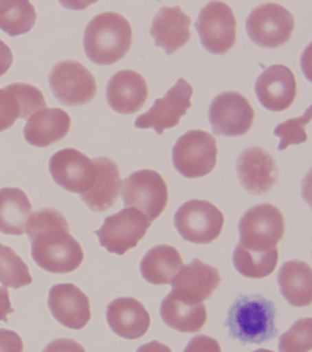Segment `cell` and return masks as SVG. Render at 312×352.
Here are the masks:
<instances>
[{
	"instance_id": "1",
	"label": "cell",
	"mask_w": 312,
	"mask_h": 352,
	"mask_svg": "<svg viewBox=\"0 0 312 352\" xmlns=\"http://www.w3.org/2000/svg\"><path fill=\"white\" fill-rule=\"evenodd\" d=\"M32 256L43 270L65 274L76 270L84 260L82 245L71 236L65 217L54 208L30 215L26 226Z\"/></svg>"
},
{
	"instance_id": "2",
	"label": "cell",
	"mask_w": 312,
	"mask_h": 352,
	"mask_svg": "<svg viewBox=\"0 0 312 352\" xmlns=\"http://www.w3.org/2000/svg\"><path fill=\"white\" fill-rule=\"evenodd\" d=\"M132 41V26L126 18L107 12L93 18L86 27L84 50L94 64L109 66L129 53Z\"/></svg>"
},
{
	"instance_id": "3",
	"label": "cell",
	"mask_w": 312,
	"mask_h": 352,
	"mask_svg": "<svg viewBox=\"0 0 312 352\" xmlns=\"http://www.w3.org/2000/svg\"><path fill=\"white\" fill-rule=\"evenodd\" d=\"M227 327L242 344L268 342L278 336L274 303L261 296H241L229 310Z\"/></svg>"
},
{
	"instance_id": "4",
	"label": "cell",
	"mask_w": 312,
	"mask_h": 352,
	"mask_svg": "<svg viewBox=\"0 0 312 352\" xmlns=\"http://www.w3.org/2000/svg\"><path fill=\"white\" fill-rule=\"evenodd\" d=\"M286 232L282 212L270 203L249 208L238 222L242 248L254 252H268L278 248Z\"/></svg>"
},
{
	"instance_id": "5",
	"label": "cell",
	"mask_w": 312,
	"mask_h": 352,
	"mask_svg": "<svg viewBox=\"0 0 312 352\" xmlns=\"http://www.w3.org/2000/svg\"><path fill=\"white\" fill-rule=\"evenodd\" d=\"M216 140L210 133L192 129L177 140L172 150L174 168L188 179L203 177L216 165Z\"/></svg>"
},
{
	"instance_id": "6",
	"label": "cell",
	"mask_w": 312,
	"mask_h": 352,
	"mask_svg": "<svg viewBox=\"0 0 312 352\" xmlns=\"http://www.w3.org/2000/svg\"><path fill=\"white\" fill-rule=\"evenodd\" d=\"M122 197L124 206L135 208L153 222L168 206V184L156 170H137L124 181Z\"/></svg>"
},
{
	"instance_id": "7",
	"label": "cell",
	"mask_w": 312,
	"mask_h": 352,
	"mask_svg": "<svg viewBox=\"0 0 312 352\" xmlns=\"http://www.w3.org/2000/svg\"><path fill=\"white\" fill-rule=\"evenodd\" d=\"M174 226L188 242L212 243L222 233L224 215L209 201H188L174 215Z\"/></svg>"
},
{
	"instance_id": "8",
	"label": "cell",
	"mask_w": 312,
	"mask_h": 352,
	"mask_svg": "<svg viewBox=\"0 0 312 352\" xmlns=\"http://www.w3.org/2000/svg\"><path fill=\"white\" fill-rule=\"evenodd\" d=\"M195 30L201 44L214 55H224L236 41V19L231 7L223 1H210L201 9Z\"/></svg>"
},
{
	"instance_id": "9",
	"label": "cell",
	"mask_w": 312,
	"mask_h": 352,
	"mask_svg": "<svg viewBox=\"0 0 312 352\" xmlns=\"http://www.w3.org/2000/svg\"><path fill=\"white\" fill-rule=\"evenodd\" d=\"M247 35L263 48H277L288 43L295 30V18L286 7L263 3L247 16Z\"/></svg>"
},
{
	"instance_id": "10",
	"label": "cell",
	"mask_w": 312,
	"mask_h": 352,
	"mask_svg": "<svg viewBox=\"0 0 312 352\" xmlns=\"http://www.w3.org/2000/svg\"><path fill=\"white\" fill-rule=\"evenodd\" d=\"M151 223L148 217L135 208H125L107 217L95 234L100 239V245L109 253L123 256L144 238Z\"/></svg>"
},
{
	"instance_id": "11",
	"label": "cell",
	"mask_w": 312,
	"mask_h": 352,
	"mask_svg": "<svg viewBox=\"0 0 312 352\" xmlns=\"http://www.w3.org/2000/svg\"><path fill=\"white\" fill-rule=\"evenodd\" d=\"M49 86L54 96L63 105H85L94 100L98 93L94 75L75 60L55 65L49 74Z\"/></svg>"
},
{
	"instance_id": "12",
	"label": "cell",
	"mask_w": 312,
	"mask_h": 352,
	"mask_svg": "<svg viewBox=\"0 0 312 352\" xmlns=\"http://www.w3.org/2000/svg\"><path fill=\"white\" fill-rule=\"evenodd\" d=\"M254 116L249 100L238 91L219 94L210 105L209 120L215 135H245L252 127Z\"/></svg>"
},
{
	"instance_id": "13",
	"label": "cell",
	"mask_w": 312,
	"mask_h": 352,
	"mask_svg": "<svg viewBox=\"0 0 312 352\" xmlns=\"http://www.w3.org/2000/svg\"><path fill=\"white\" fill-rule=\"evenodd\" d=\"M192 86L186 80L180 78L163 98H157L154 102L148 112L136 118L135 127L154 129L159 135H162L165 129L180 124L181 118L192 106Z\"/></svg>"
},
{
	"instance_id": "14",
	"label": "cell",
	"mask_w": 312,
	"mask_h": 352,
	"mask_svg": "<svg viewBox=\"0 0 312 352\" xmlns=\"http://www.w3.org/2000/svg\"><path fill=\"white\" fill-rule=\"evenodd\" d=\"M220 283L221 276L216 267L194 258L174 276L171 294L183 302L200 305L212 296Z\"/></svg>"
},
{
	"instance_id": "15",
	"label": "cell",
	"mask_w": 312,
	"mask_h": 352,
	"mask_svg": "<svg viewBox=\"0 0 312 352\" xmlns=\"http://www.w3.org/2000/svg\"><path fill=\"white\" fill-rule=\"evenodd\" d=\"M49 172L54 181L71 193H85L94 182V163L75 148L55 153L49 161Z\"/></svg>"
},
{
	"instance_id": "16",
	"label": "cell",
	"mask_w": 312,
	"mask_h": 352,
	"mask_svg": "<svg viewBox=\"0 0 312 352\" xmlns=\"http://www.w3.org/2000/svg\"><path fill=\"white\" fill-rule=\"evenodd\" d=\"M254 91L265 109L271 112H283L297 97L295 74L285 65L270 66L258 77Z\"/></svg>"
},
{
	"instance_id": "17",
	"label": "cell",
	"mask_w": 312,
	"mask_h": 352,
	"mask_svg": "<svg viewBox=\"0 0 312 352\" xmlns=\"http://www.w3.org/2000/svg\"><path fill=\"white\" fill-rule=\"evenodd\" d=\"M48 307L53 317L68 329L80 330L91 320L89 296L73 283L54 285L49 291Z\"/></svg>"
},
{
	"instance_id": "18",
	"label": "cell",
	"mask_w": 312,
	"mask_h": 352,
	"mask_svg": "<svg viewBox=\"0 0 312 352\" xmlns=\"http://www.w3.org/2000/svg\"><path fill=\"white\" fill-rule=\"evenodd\" d=\"M238 179L251 194L268 193L277 183L278 166L272 155L261 147H249L236 162Z\"/></svg>"
},
{
	"instance_id": "19",
	"label": "cell",
	"mask_w": 312,
	"mask_h": 352,
	"mask_svg": "<svg viewBox=\"0 0 312 352\" xmlns=\"http://www.w3.org/2000/svg\"><path fill=\"white\" fill-rule=\"evenodd\" d=\"M46 109V100L38 88L16 82L0 89V132L16 123L18 118H30Z\"/></svg>"
},
{
	"instance_id": "20",
	"label": "cell",
	"mask_w": 312,
	"mask_h": 352,
	"mask_svg": "<svg viewBox=\"0 0 312 352\" xmlns=\"http://www.w3.org/2000/svg\"><path fill=\"white\" fill-rule=\"evenodd\" d=\"M148 87L144 77L137 72H118L109 80L107 103L120 114L139 112L148 100Z\"/></svg>"
},
{
	"instance_id": "21",
	"label": "cell",
	"mask_w": 312,
	"mask_h": 352,
	"mask_svg": "<svg viewBox=\"0 0 312 352\" xmlns=\"http://www.w3.org/2000/svg\"><path fill=\"white\" fill-rule=\"evenodd\" d=\"M190 26L191 18L180 6L162 7L154 17L150 34L155 46L164 48L166 55H172L191 38Z\"/></svg>"
},
{
	"instance_id": "22",
	"label": "cell",
	"mask_w": 312,
	"mask_h": 352,
	"mask_svg": "<svg viewBox=\"0 0 312 352\" xmlns=\"http://www.w3.org/2000/svg\"><path fill=\"white\" fill-rule=\"evenodd\" d=\"M109 328L127 340H136L148 332L151 317L144 305L134 298H118L107 310Z\"/></svg>"
},
{
	"instance_id": "23",
	"label": "cell",
	"mask_w": 312,
	"mask_h": 352,
	"mask_svg": "<svg viewBox=\"0 0 312 352\" xmlns=\"http://www.w3.org/2000/svg\"><path fill=\"white\" fill-rule=\"evenodd\" d=\"M93 163L94 182L89 191L80 194V197L93 211H107L115 204L121 193V173L116 162L109 157H98Z\"/></svg>"
},
{
	"instance_id": "24",
	"label": "cell",
	"mask_w": 312,
	"mask_h": 352,
	"mask_svg": "<svg viewBox=\"0 0 312 352\" xmlns=\"http://www.w3.org/2000/svg\"><path fill=\"white\" fill-rule=\"evenodd\" d=\"M71 124V116L64 109H41L27 120L25 140L35 147H48L67 135Z\"/></svg>"
},
{
	"instance_id": "25",
	"label": "cell",
	"mask_w": 312,
	"mask_h": 352,
	"mask_svg": "<svg viewBox=\"0 0 312 352\" xmlns=\"http://www.w3.org/2000/svg\"><path fill=\"white\" fill-rule=\"evenodd\" d=\"M281 294L290 305L298 308L308 307L312 302L311 267L300 260L283 263L278 276Z\"/></svg>"
},
{
	"instance_id": "26",
	"label": "cell",
	"mask_w": 312,
	"mask_h": 352,
	"mask_svg": "<svg viewBox=\"0 0 312 352\" xmlns=\"http://www.w3.org/2000/svg\"><path fill=\"white\" fill-rule=\"evenodd\" d=\"M182 265V256L177 249L161 244L152 248L142 258L140 270L142 276L151 285H171Z\"/></svg>"
},
{
	"instance_id": "27",
	"label": "cell",
	"mask_w": 312,
	"mask_h": 352,
	"mask_svg": "<svg viewBox=\"0 0 312 352\" xmlns=\"http://www.w3.org/2000/svg\"><path fill=\"white\" fill-rule=\"evenodd\" d=\"M32 212V203L23 190L18 188L0 190V232L9 235L24 234Z\"/></svg>"
},
{
	"instance_id": "28",
	"label": "cell",
	"mask_w": 312,
	"mask_h": 352,
	"mask_svg": "<svg viewBox=\"0 0 312 352\" xmlns=\"http://www.w3.org/2000/svg\"><path fill=\"white\" fill-rule=\"evenodd\" d=\"M159 314L166 326L184 333L200 331L208 319L203 303L191 305L183 302L171 294L165 296L161 303Z\"/></svg>"
},
{
	"instance_id": "29",
	"label": "cell",
	"mask_w": 312,
	"mask_h": 352,
	"mask_svg": "<svg viewBox=\"0 0 312 352\" xmlns=\"http://www.w3.org/2000/svg\"><path fill=\"white\" fill-rule=\"evenodd\" d=\"M35 7L27 0H0V30L9 36L30 32L36 23Z\"/></svg>"
},
{
	"instance_id": "30",
	"label": "cell",
	"mask_w": 312,
	"mask_h": 352,
	"mask_svg": "<svg viewBox=\"0 0 312 352\" xmlns=\"http://www.w3.org/2000/svg\"><path fill=\"white\" fill-rule=\"evenodd\" d=\"M278 248L268 252H254L236 245L233 252V264L240 274L251 279H263L270 276L277 267Z\"/></svg>"
},
{
	"instance_id": "31",
	"label": "cell",
	"mask_w": 312,
	"mask_h": 352,
	"mask_svg": "<svg viewBox=\"0 0 312 352\" xmlns=\"http://www.w3.org/2000/svg\"><path fill=\"white\" fill-rule=\"evenodd\" d=\"M33 282L28 265L12 248L0 243V283L19 289Z\"/></svg>"
},
{
	"instance_id": "32",
	"label": "cell",
	"mask_w": 312,
	"mask_h": 352,
	"mask_svg": "<svg viewBox=\"0 0 312 352\" xmlns=\"http://www.w3.org/2000/svg\"><path fill=\"white\" fill-rule=\"evenodd\" d=\"M311 349V318L296 321L291 328L280 337V352H310Z\"/></svg>"
},
{
	"instance_id": "33",
	"label": "cell",
	"mask_w": 312,
	"mask_h": 352,
	"mask_svg": "<svg viewBox=\"0 0 312 352\" xmlns=\"http://www.w3.org/2000/svg\"><path fill=\"white\" fill-rule=\"evenodd\" d=\"M311 120V106L307 109L301 118H291L279 124L274 129V135L280 138L279 151H285L287 147L293 144H302L308 141L306 132L307 124Z\"/></svg>"
},
{
	"instance_id": "34",
	"label": "cell",
	"mask_w": 312,
	"mask_h": 352,
	"mask_svg": "<svg viewBox=\"0 0 312 352\" xmlns=\"http://www.w3.org/2000/svg\"><path fill=\"white\" fill-rule=\"evenodd\" d=\"M183 352H222V349L214 338L200 335L192 338Z\"/></svg>"
},
{
	"instance_id": "35",
	"label": "cell",
	"mask_w": 312,
	"mask_h": 352,
	"mask_svg": "<svg viewBox=\"0 0 312 352\" xmlns=\"http://www.w3.org/2000/svg\"><path fill=\"white\" fill-rule=\"evenodd\" d=\"M0 352H24L21 336L12 330L0 329Z\"/></svg>"
},
{
	"instance_id": "36",
	"label": "cell",
	"mask_w": 312,
	"mask_h": 352,
	"mask_svg": "<svg viewBox=\"0 0 312 352\" xmlns=\"http://www.w3.org/2000/svg\"><path fill=\"white\" fill-rule=\"evenodd\" d=\"M43 352H86L84 346L71 339H58L45 346Z\"/></svg>"
},
{
	"instance_id": "37",
	"label": "cell",
	"mask_w": 312,
	"mask_h": 352,
	"mask_svg": "<svg viewBox=\"0 0 312 352\" xmlns=\"http://www.w3.org/2000/svg\"><path fill=\"white\" fill-rule=\"evenodd\" d=\"M14 312L15 310L12 309L10 299H9L8 289L6 287H0V321L8 322L7 316Z\"/></svg>"
},
{
	"instance_id": "38",
	"label": "cell",
	"mask_w": 312,
	"mask_h": 352,
	"mask_svg": "<svg viewBox=\"0 0 312 352\" xmlns=\"http://www.w3.org/2000/svg\"><path fill=\"white\" fill-rule=\"evenodd\" d=\"M12 53L8 45L0 39V77L8 72L12 64Z\"/></svg>"
},
{
	"instance_id": "39",
	"label": "cell",
	"mask_w": 312,
	"mask_h": 352,
	"mask_svg": "<svg viewBox=\"0 0 312 352\" xmlns=\"http://www.w3.org/2000/svg\"><path fill=\"white\" fill-rule=\"evenodd\" d=\"M136 352H172L171 348L159 341H151L148 344L140 346Z\"/></svg>"
},
{
	"instance_id": "40",
	"label": "cell",
	"mask_w": 312,
	"mask_h": 352,
	"mask_svg": "<svg viewBox=\"0 0 312 352\" xmlns=\"http://www.w3.org/2000/svg\"><path fill=\"white\" fill-rule=\"evenodd\" d=\"M254 352H274V351H270V350H267V349H258Z\"/></svg>"
}]
</instances>
